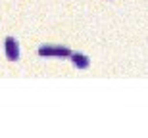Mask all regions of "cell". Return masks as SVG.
I'll return each mask as SVG.
<instances>
[{"label": "cell", "instance_id": "1", "mask_svg": "<svg viewBox=\"0 0 148 138\" xmlns=\"http://www.w3.org/2000/svg\"><path fill=\"white\" fill-rule=\"evenodd\" d=\"M38 54L40 56H71L69 48L66 46H42V48L38 50Z\"/></svg>", "mask_w": 148, "mask_h": 138}, {"label": "cell", "instance_id": "2", "mask_svg": "<svg viewBox=\"0 0 148 138\" xmlns=\"http://www.w3.org/2000/svg\"><path fill=\"white\" fill-rule=\"evenodd\" d=\"M6 54H8V58H10V60H17V58H19V48H17V42L12 39V37L6 40Z\"/></svg>", "mask_w": 148, "mask_h": 138}, {"label": "cell", "instance_id": "3", "mask_svg": "<svg viewBox=\"0 0 148 138\" xmlns=\"http://www.w3.org/2000/svg\"><path fill=\"white\" fill-rule=\"evenodd\" d=\"M73 58V65L79 67V69H87L88 67V58L87 56H83V54H71Z\"/></svg>", "mask_w": 148, "mask_h": 138}]
</instances>
